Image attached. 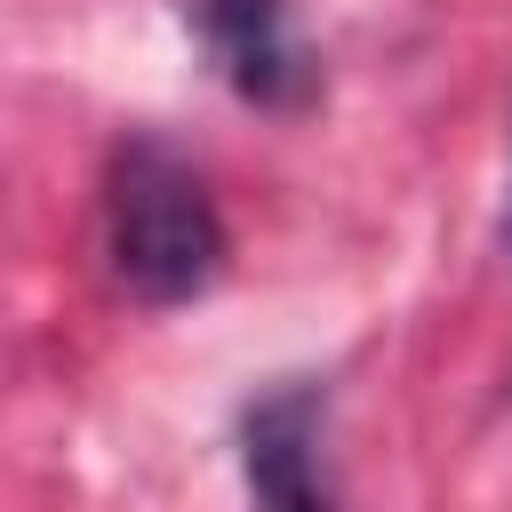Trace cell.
Returning a JSON list of instances; mask_svg holds the SVG:
<instances>
[{
	"label": "cell",
	"mask_w": 512,
	"mask_h": 512,
	"mask_svg": "<svg viewBox=\"0 0 512 512\" xmlns=\"http://www.w3.org/2000/svg\"><path fill=\"white\" fill-rule=\"evenodd\" d=\"M104 256H112V280L168 312V304H192L216 288L224 272V216H216V192L208 176L160 144V136H128L112 152V176H104Z\"/></svg>",
	"instance_id": "cell-1"
},
{
	"label": "cell",
	"mask_w": 512,
	"mask_h": 512,
	"mask_svg": "<svg viewBox=\"0 0 512 512\" xmlns=\"http://www.w3.org/2000/svg\"><path fill=\"white\" fill-rule=\"evenodd\" d=\"M184 24L200 40V56L216 64V80L256 104V112H296L320 88L312 48L296 40L288 0H184Z\"/></svg>",
	"instance_id": "cell-2"
},
{
	"label": "cell",
	"mask_w": 512,
	"mask_h": 512,
	"mask_svg": "<svg viewBox=\"0 0 512 512\" xmlns=\"http://www.w3.org/2000/svg\"><path fill=\"white\" fill-rule=\"evenodd\" d=\"M320 416H328L320 376H280L240 408V472L256 512H336V488L320 472Z\"/></svg>",
	"instance_id": "cell-3"
},
{
	"label": "cell",
	"mask_w": 512,
	"mask_h": 512,
	"mask_svg": "<svg viewBox=\"0 0 512 512\" xmlns=\"http://www.w3.org/2000/svg\"><path fill=\"white\" fill-rule=\"evenodd\" d=\"M504 248H512V200H504Z\"/></svg>",
	"instance_id": "cell-4"
}]
</instances>
